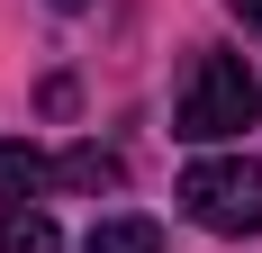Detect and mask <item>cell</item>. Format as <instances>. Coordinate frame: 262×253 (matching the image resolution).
Here are the masks:
<instances>
[{
	"instance_id": "cell-7",
	"label": "cell",
	"mask_w": 262,
	"mask_h": 253,
	"mask_svg": "<svg viewBox=\"0 0 262 253\" xmlns=\"http://www.w3.org/2000/svg\"><path fill=\"white\" fill-rule=\"evenodd\" d=\"M235 18H244V27H253V36H262V0H235Z\"/></svg>"
},
{
	"instance_id": "cell-8",
	"label": "cell",
	"mask_w": 262,
	"mask_h": 253,
	"mask_svg": "<svg viewBox=\"0 0 262 253\" xmlns=\"http://www.w3.org/2000/svg\"><path fill=\"white\" fill-rule=\"evenodd\" d=\"M54 9H81V0H54Z\"/></svg>"
},
{
	"instance_id": "cell-3",
	"label": "cell",
	"mask_w": 262,
	"mask_h": 253,
	"mask_svg": "<svg viewBox=\"0 0 262 253\" xmlns=\"http://www.w3.org/2000/svg\"><path fill=\"white\" fill-rule=\"evenodd\" d=\"M54 181V154H36V145H0V190H9V199H36V190H46Z\"/></svg>"
},
{
	"instance_id": "cell-1",
	"label": "cell",
	"mask_w": 262,
	"mask_h": 253,
	"mask_svg": "<svg viewBox=\"0 0 262 253\" xmlns=\"http://www.w3.org/2000/svg\"><path fill=\"white\" fill-rule=\"evenodd\" d=\"M253 118H262V81L244 73V54H199L190 81H181L172 126H181L190 145H226V136H244Z\"/></svg>"
},
{
	"instance_id": "cell-2",
	"label": "cell",
	"mask_w": 262,
	"mask_h": 253,
	"mask_svg": "<svg viewBox=\"0 0 262 253\" xmlns=\"http://www.w3.org/2000/svg\"><path fill=\"white\" fill-rule=\"evenodd\" d=\"M181 217L208 235H262V163L244 154H208V163H190L181 172Z\"/></svg>"
},
{
	"instance_id": "cell-6",
	"label": "cell",
	"mask_w": 262,
	"mask_h": 253,
	"mask_svg": "<svg viewBox=\"0 0 262 253\" xmlns=\"http://www.w3.org/2000/svg\"><path fill=\"white\" fill-rule=\"evenodd\" d=\"M81 253H163V226L154 217H108V226H91Z\"/></svg>"
},
{
	"instance_id": "cell-5",
	"label": "cell",
	"mask_w": 262,
	"mask_h": 253,
	"mask_svg": "<svg viewBox=\"0 0 262 253\" xmlns=\"http://www.w3.org/2000/svg\"><path fill=\"white\" fill-rule=\"evenodd\" d=\"M0 253H63V235H54L46 208H9L0 217Z\"/></svg>"
},
{
	"instance_id": "cell-4",
	"label": "cell",
	"mask_w": 262,
	"mask_h": 253,
	"mask_svg": "<svg viewBox=\"0 0 262 253\" xmlns=\"http://www.w3.org/2000/svg\"><path fill=\"white\" fill-rule=\"evenodd\" d=\"M54 181H63V190H118V154L73 145V154H54Z\"/></svg>"
}]
</instances>
